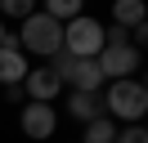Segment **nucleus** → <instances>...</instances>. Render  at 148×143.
I'll return each instance as SVG.
<instances>
[{"mask_svg": "<svg viewBox=\"0 0 148 143\" xmlns=\"http://www.w3.org/2000/svg\"><path fill=\"white\" fill-rule=\"evenodd\" d=\"M18 125H23V134H27V139L45 143L49 134L58 130V112H54V103H23Z\"/></svg>", "mask_w": 148, "mask_h": 143, "instance_id": "39448f33", "label": "nucleus"}, {"mask_svg": "<svg viewBox=\"0 0 148 143\" xmlns=\"http://www.w3.org/2000/svg\"><path fill=\"white\" fill-rule=\"evenodd\" d=\"M112 143H148L144 121H139V125H126V130H117V139H112Z\"/></svg>", "mask_w": 148, "mask_h": 143, "instance_id": "ddd939ff", "label": "nucleus"}, {"mask_svg": "<svg viewBox=\"0 0 148 143\" xmlns=\"http://www.w3.org/2000/svg\"><path fill=\"white\" fill-rule=\"evenodd\" d=\"M5 36H9V31H5V18H0V40H5Z\"/></svg>", "mask_w": 148, "mask_h": 143, "instance_id": "2eb2a0df", "label": "nucleus"}, {"mask_svg": "<svg viewBox=\"0 0 148 143\" xmlns=\"http://www.w3.org/2000/svg\"><path fill=\"white\" fill-rule=\"evenodd\" d=\"M112 27H121V31L144 27V0H112Z\"/></svg>", "mask_w": 148, "mask_h": 143, "instance_id": "1a4fd4ad", "label": "nucleus"}, {"mask_svg": "<svg viewBox=\"0 0 148 143\" xmlns=\"http://www.w3.org/2000/svg\"><path fill=\"white\" fill-rule=\"evenodd\" d=\"M58 89H63V80L54 76V67H32L27 72V80H23V94H27V103H54L58 98Z\"/></svg>", "mask_w": 148, "mask_h": 143, "instance_id": "0eeeda50", "label": "nucleus"}, {"mask_svg": "<svg viewBox=\"0 0 148 143\" xmlns=\"http://www.w3.org/2000/svg\"><path fill=\"white\" fill-rule=\"evenodd\" d=\"M103 49V22L90 14L72 18V22H63V54H72V58H99Z\"/></svg>", "mask_w": 148, "mask_h": 143, "instance_id": "7ed1b4c3", "label": "nucleus"}, {"mask_svg": "<svg viewBox=\"0 0 148 143\" xmlns=\"http://www.w3.org/2000/svg\"><path fill=\"white\" fill-rule=\"evenodd\" d=\"M94 63H99L103 80H130L139 72V63H144V54H139L130 40H103V49H99Z\"/></svg>", "mask_w": 148, "mask_h": 143, "instance_id": "20e7f679", "label": "nucleus"}, {"mask_svg": "<svg viewBox=\"0 0 148 143\" xmlns=\"http://www.w3.org/2000/svg\"><path fill=\"white\" fill-rule=\"evenodd\" d=\"M40 14H49L54 22H72L85 14V0H40Z\"/></svg>", "mask_w": 148, "mask_h": 143, "instance_id": "9d476101", "label": "nucleus"}, {"mask_svg": "<svg viewBox=\"0 0 148 143\" xmlns=\"http://www.w3.org/2000/svg\"><path fill=\"white\" fill-rule=\"evenodd\" d=\"M112 139H117V121H112V116L85 121V143H112Z\"/></svg>", "mask_w": 148, "mask_h": 143, "instance_id": "9b49d317", "label": "nucleus"}, {"mask_svg": "<svg viewBox=\"0 0 148 143\" xmlns=\"http://www.w3.org/2000/svg\"><path fill=\"white\" fill-rule=\"evenodd\" d=\"M36 14V0H0V18H32Z\"/></svg>", "mask_w": 148, "mask_h": 143, "instance_id": "f8f14e48", "label": "nucleus"}, {"mask_svg": "<svg viewBox=\"0 0 148 143\" xmlns=\"http://www.w3.org/2000/svg\"><path fill=\"white\" fill-rule=\"evenodd\" d=\"M27 72H32L27 54L18 49V40H14V36H5V40H0V85H23V80H27Z\"/></svg>", "mask_w": 148, "mask_h": 143, "instance_id": "423d86ee", "label": "nucleus"}, {"mask_svg": "<svg viewBox=\"0 0 148 143\" xmlns=\"http://www.w3.org/2000/svg\"><path fill=\"white\" fill-rule=\"evenodd\" d=\"M14 40H18L23 54H36V58L49 63L58 49H63V22H54L49 14H40V9H36L32 18H23V27H18Z\"/></svg>", "mask_w": 148, "mask_h": 143, "instance_id": "f03ea898", "label": "nucleus"}, {"mask_svg": "<svg viewBox=\"0 0 148 143\" xmlns=\"http://www.w3.org/2000/svg\"><path fill=\"white\" fill-rule=\"evenodd\" d=\"M5 103H27V94H23V85H5Z\"/></svg>", "mask_w": 148, "mask_h": 143, "instance_id": "4468645a", "label": "nucleus"}, {"mask_svg": "<svg viewBox=\"0 0 148 143\" xmlns=\"http://www.w3.org/2000/svg\"><path fill=\"white\" fill-rule=\"evenodd\" d=\"M99 103H103V116H112V121H126V125H139L148 112V89L144 80H108V85L99 89Z\"/></svg>", "mask_w": 148, "mask_h": 143, "instance_id": "f257e3e1", "label": "nucleus"}, {"mask_svg": "<svg viewBox=\"0 0 148 143\" xmlns=\"http://www.w3.org/2000/svg\"><path fill=\"white\" fill-rule=\"evenodd\" d=\"M67 116L72 121H94V116H103V103H99V94H81V89H72L67 94Z\"/></svg>", "mask_w": 148, "mask_h": 143, "instance_id": "6e6552de", "label": "nucleus"}]
</instances>
